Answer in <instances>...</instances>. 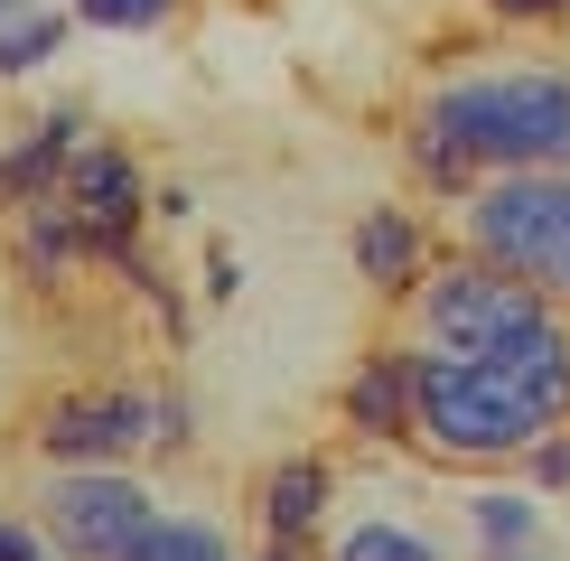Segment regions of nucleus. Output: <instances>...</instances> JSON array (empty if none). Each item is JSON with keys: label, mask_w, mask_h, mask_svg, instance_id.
Segmentation results:
<instances>
[{"label": "nucleus", "mask_w": 570, "mask_h": 561, "mask_svg": "<svg viewBox=\"0 0 570 561\" xmlns=\"http://www.w3.org/2000/svg\"><path fill=\"white\" fill-rule=\"evenodd\" d=\"M131 561H234V543L206 524V514H159V524L131 543Z\"/></svg>", "instance_id": "ddd939ff"}, {"label": "nucleus", "mask_w": 570, "mask_h": 561, "mask_svg": "<svg viewBox=\"0 0 570 561\" xmlns=\"http://www.w3.org/2000/svg\"><path fill=\"white\" fill-rule=\"evenodd\" d=\"M0 561H57V543L38 524H0Z\"/></svg>", "instance_id": "f3484780"}, {"label": "nucleus", "mask_w": 570, "mask_h": 561, "mask_svg": "<svg viewBox=\"0 0 570 561\" xmlns=\"http://www.w3.org/2000/svg\"><path fill=\"white\" fill-rule=\"evenodd\" d=\"M159 524V496L122 468H57L38 486V533L57 561H131V543Z\"/></svg>", "instance_id": "39448f33"}, {"label": "nucleus", "mask_w": 570, "mask_h": 561, "mask_svg": "<svg viewBox=\"0 0 570 561\" xmlns=\"http://www.w3.org/2000/svg\"><path fill=\"white\" fill-rule=\"evenodd\" d=\"M19 10H38V0H0V19H19Z\"/></svg>", "instance_id": "6ab92c4d"}, {"label": "nucleus", "mask_w": 570, "mask_h": 561, "mask_svg": "<svg viewBox=\"0 0 570 561\" xmlns=\"http://www.w3.org/2000/svg\"><path fill=\"white\" fill-rule=\"evenodd\" d=\"M459 543L468 561H570V496L533 486L524 468L459 478Z\"/></svg>", "instance_id": "0eeeda50"}, {"label": "nucleus", "mask_w": 570, "mask_h": 561, "mask_svg": "<svg viewBox=\"0 0 570 561\" xmlns=\"http://www.w3.org/2000/svg\"><path fill=\"white\" fill-rule=\"evenodd\" d=\"M459 253L533 280L542 299L570 309V169H514V178H478L449 206Z\"/></svg>", "instance_id": "20e7f679"}, {"label": "nucleus", "mask_w": 570, "mask_h": 561, "mask_svg": "<svg viewBox=\"0 0 570 561\" xmlns=\"http://www.w3.org/2000/svg\"><path fill=\"white\" fill-rule=\"evenodd\" d=\"M187 403L178 393H66L38 421V450L57 468H122L131 450H178Z\"/></svg>", "instance_id": "423d86ee"}, {"label": "nucleus", "mask_w": 570, "mask_h": 561, "mask_svg": "<svg viewBox=\"0 0 570 561\" xmlns=\"http://www.w3.org/2000/svg\"><path fill=\"white\" fill-rule=\"evenodd\" d=\"M66 206H76V225H85V253H112L122 263L131 253V234H140V216H150V187H140V169L112 140H85L76 159H66V187H57Z\"/></svg>", "instance_id": "6e6552de"}, {"label": "nucleus", "mask_w": 570, "mask_h": 561, "mask_svg": "<svg viewBox=\"0 0 570 561\" xmlns=\"http://www.w3.org/2000/svg\"><path fill=\"white\" fill-rule=\"evenodd\" d=\"M318 561H468L459 478L412 450H365L337 468V505L318 524Z\"/></svg>", "instance_id": "7ed1b4c3"}, {"label": "nucleus", "mask_w": 570, "mask_h": 561, "mask_svg": "<svg viewBox=\"0 0 570 561\" xmlns=\"http://www.w3.org/2000/svg\"><path fill=\"white\" fill-rule=\"evenodd\" d=\"M159 10H178V0H76L85 29H150Z\"/></svg>", "instance_id": "2eb2a0df"}, {"label": "nucleus", "mask_w": 570, "mask_h": 561, "mask_svg": "<svg viewBox=\"0 0 570 561\" xmlns=\"http://www.w3.org/2000/svg\"><path fill=\"white\" fill-rule=\"evenodd\" d=\"M253 505H263V543H318L327 505H337V459H281Z\"/></svg>", "instance_id": "9b49d317"}, {"label": "nucleus", "mask_w": 570, "mask_h": 561, "mask_svg": "<svg viewBox=\"0 0 570 561\" xmlns=\"http://www.w3.org/2000/svg\"><path fill=\"white\" fill-rule=\"evenodd\" d=\"M495 19H514V29H561L570 19V0H487Z\"/></svg>", "instance_id": "dca6fc26"}, {"label": "nucleus", "mask_w": 570, "mask_h": 561, "mask_svg": "<svg viewBox=\"0 0 570 561\" xmlns=\"http://www.w3.org/2000/svg\"><path fill=\"white\" fill-rule=\"evenodd\" d=\"M393 346L412 356V440L402 450L449 478L533 468V450L570 431V309L478 253H440L421 272Z\"/></svg>", "instance_id": "f257e3e1"}, {"label": "nucleus", "mask_w": 570, "mask_h": 561, "mask_svg": "<svg viewBox=\"0 0 570 561\" xmlns=\"http://www.w3.org/2000/svg\"><path fill=\"white\" fill-rule=\"evenodd\" d=\"M57 38H66L57 10H19V19H0V85L29 76V66H47V57H57Z\"/></svg>", "instance_id": "4468645a"}, {"label": "nucleus", "mask_w": 570, "mask_h": 561, "mask_svg": "<svg viewBox=\"0 0 570 561\" xmlns=\"http://www.w3.org/2000/svg\"><path fill=\"white\" fill-rule=\"evenodd\" d=\"M76 150H85V112H76V104H57V112H47V122L19 140L10 159H0V197H10V206L57 197V187H66V159H76Z\"/></svg>", "instance_id": "f8f14e48"}, {"label": "nucleus", "mask_w": 570, "mask_h": 561, "mask_svg": "<svg viewBox=\"0 0 570 561\" xmlns=\"http://www.w3.org/2000/svg\"><path fill=\"white\" fill-rule=\"evenodd\" d=\"M412 122L449 140L478 178L514 169H570V66L561 57H495V47H459L421 85Z\"/></svg>", "instance_id": "f03ea898"}, {"label": "nucleus", "mask_w": 570, "mask_h": 561, "mask_svg": "<svg viewBox=\"0 0 570 561\" xmlns=\"http://www.w3.org/2000/svg\"><path fill=\"white\" fill-rule=\"evenodd\" d=\"M337 412H346V431L365 440V450H402V440H412V356H402V346H374V356L346 374Z\"/></svg>", "instance_id": "1a4fd4ad"}, {"label": "nucleus", "mask_w": 570, "mask_h": 561, "mask_svg": "<svg viewBox=\"0 0 570 561\" xmlns=\"http://www.w3.org/2000/svg\"><path fill=\"white\" fill-rule=\"evenodd\" d=\"M253 561H318V543H263Z\"/></svg>", "instance_id": "a211bd4d"}, {"label": "nucleus", "mask_w": 570, "mask_h": 561, "mask_svg": "<svg viewBox=\"0 0 570 561\" xmlns=\"http://www.w3.org/2000/svg\"><path fill=\"white\" fill-rule=\"evenodd\" d=\"M421 272H431V234H421L412 206H365L355 216V280H374L384 299H412Z\"/></svg>", "instance_id": "9d476101"}]
</instances>
